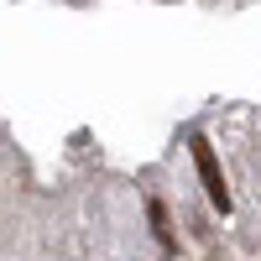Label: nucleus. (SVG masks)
I'll list each match as a JSON object with an SVG mask.
<instances>
[{"mask_svg":"<svg viewBox=\"0 0 261 261\" xmlns=\"http://www.w3.org/2000/svg\"><path fill=\"white\" fill-rule=\"evenodd\" d=\"M188 146H193V167H199V183H204V193H209V204L220 209V214H230V188H225V172H220L214 146H209L204 136H193Z\"/></svg>","mask_w":261,"mask_h":261,"instance_id":"f257e3e1","label":"nucleus"},{"mask_svg":"<svg viewBox=\"0 0 261 261\" xmlns=\"http://www.w3.org/2000/svg\"><path fill=\"white\" fill-rule=\"evenodd\" d=\"M146 220H151V235H157L162 256H172L178 241H172V225H167V204H162V199H146Z\"/></svg>","mask_w":261,"mask_h":261,"instance_id":"f03ea898","label":"nucleus"}]
</instances>
